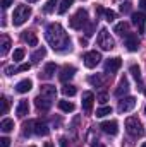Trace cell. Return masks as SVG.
<instances>
[{
  "label": "cell",
  "mask_w": 146,
  "mask_h": 147,
  "mask_svg": "<svg viewBox=\"0 0 146 147\" xmlns=\"http://www.w3.org/2000/svg\"><path fill=\"white\" fill-rule=\"evenodd\" d=\"M45 38L48 41V45L59 51V53H65L71 51V38L67 36V33L64 31V28L59 22H52L46 26L45 29Z\"/></svg>",
  "instance_id": "cell-1"
},
{
  "label": "cell",
  "mask_w": 146,
  "mask_h": 147,
  "mask_svg": "<svg viewBox=\"0 0 146 147\" xmlns=\"http://www.w3.org/2000/svg\"><path fill=\"white\" fill-rule=\"evenodd\" d=\"M29 16H31V9H29L28 5H17V7L14 9V16H12V22H14V26H21V24H24V22L29 19Z\"/></svg>",
  "instance_id": "cell-2"
},
{
  "label": "cell",
  "mask_w": 146,
  "mask_h": 147,
  "mask_svg": "<svg viewBox=\"0 0 146 147\" xmlns=\"http://www.w3.org/2000/svg\"><path fill=\"white\" fill-rule=\"evenodd\" d=\"M126 130H127V134H129L131 137H141V135L145 134L143 125H141V121H139L136 116H129V118L126 120Z\"/></svg>",
  "instance_id": "cell-3"
},
{
  "label": "cell",
  "mask_w": 146,
  "mask_h": 147,
  "mask_svg": "<svg viewBox=\"0 0 146 147\" xmlns=\"http://www.w3.org/2000/svg\"><path fill=\"white\" fill-rule=\"evenodd\" d=\"M88 24V10L86 9H79L72 17L69 19V26L72 29H83Z\"/></svg>",
  "instance_id": "cell-4"
},
{
  "label": "cell",
  "mask_w": 146,
  "mask_h": 147,
  "mask_svg": "<svg viewBox=\"0 0 146 147\" xmlns=\"http://www.w3.org/2000/svg\"><path fill=\"white\" fill-rule=\"evenodd\" d=\"M96 43H98V46H100L102 50H112V48L115 46V41H113V38L110 36V33H108L107 28H102V29H100L98 38H96Z\"/></svg>",
  "instance_id": "cell-5"
},
{
  "label": "cell",
  "mask_w": 146,
  "mask_h": 147,
  "mask_svg": "<svg viewBox=\"0 0 146 147\" xmlns=\"http://www.w3.org/2000/svg\"><path fill=\"white\" fill-rule=\"evenodd\" d=\"M83 60H84V65H86L88 69H95V67L100 63L102 55H100L98 51H88V53L83 57Z\"/></svg>",
  "instance_id": "cell-6"
},
{
  "label": "cell",
  "mask_w": 146,
  "mask_h": 147,
  "mask_svg": "<svg viewBox=\"0 0 146 147\" xmlns=\"http://www.w3.org/2000/svg\"><path fill=\"white\" fill-rule=\"evenodd\" d=\"M136 106V98L129 96V98H124L120 103H119V111L120 113H127V111H132Z\"/></svg>",
  "instance_id": "cell-7"
},
{
  "label": "cell",
  "mask_w": 146,
  "mask_h": 147,
  "mask_svg": "<svg viewBox=\"0 0 146 147\" xmlns=\"http://www.w3.org/2000/svg\"><path fill=\"white\" fill-rule=\"evenodd\" d=\"M100 128L107 134V135H117L119 134V123L115 120H110V121H103L100 125Z\"/></svg>",
  "instance_id": "cell-8"
},
{
  "label": "cell",
  "mask_w": 146,
  "mask_h": 147,
  "mask_svg": "<svg viewBox=\"0 0 146 147\" xmlns=\"http://www.w3.org/2000/svg\"><path fill=\"white\" fill-rule=\"evenodd\" d=\"M93 103H95V96H93V92H89V91H86V92H83V110L84 113H91L93 110Z\"/></svg>",
  "instance_id": "cell-9"
},
{
  "label": "cell",
  "mask_w": 146,
  "mask_h": 147,
  "mask_svg": "<svg viewBox=\"0 0 146 147\" xmlns=\"http://www.w3.org/2000/svg\"><path fill=\"white\" fill-rule=\"evenodd\" d=\"M131 17H132V24L138 26L139 33H145V24H146V14L145 12H134Z\"/></svg>",
  "instance_id": "cell-10"
},
{
  "label": "cell",
  "mask_w": 146,
  "mask_h": 147,
  "mask_svg": "<svg viewBox=\"0 0 146 147\" xmlns=\"http://www.w3.org/2000/svg\"><path fill=\"white\" fill-rule=\"evenodd\" d=\"M126 46H127L129 51H138V48H139V38H138V34L129 33L126 36Z\"/></svg>",
  "instance_id": "cell-11"
},
{
  "label": "cell",
  "mask_w": 146,
  "mask_h": 147,
  "mask_svg": "<svg viewBox=\"0 0 146 147\" xmlns=\"http://www.w3.org/2000/svg\"><path fill=\"white\" fill-rule=\"evenodd\" d=\"M120 65H122V60L119 58V57H115V58H108L107 62H105V70L110 74L117 72L119 69H120Z\"/></svg>",
  "instance_id": "cell-12"
},
{
  "label": "cell",
  "mask_w": 146,
  "mask_h": 147,
  "mask_svg": "<svg viewBox=\"0 0 146 147\" xmlns=\"http://www.w3.org/2000/svg\"><path fill=\"white\" fill-rule=\"evenodd\" d=\"M35 103H36V108H38L40 111H48L50 108H52V103H53V101L40 94L36 99H35Z\"/></svg>",
  "instance_id": "cell-13"
},
{
  "label": "cell",
  "mask_w": 146,
  "mask_h": 147,
  "mask_svg": "<svg viewBox=\"0 0 146 147\" xmlns=\"http://www.w3.org/2000/svg\"><path fill=\"white\" fill-rule=\"evenodd\" d=\"M40 94H41V96H45V98H48V99H52V101H55V98H57V89H55V86L45 84V86H41Z\"/></svg>",
  "instance_id": "cell-14"
},
{
  "label": "cell",
  "mask_w": 146,
  "mask_h": 147,
  "mask_svg": "<svg viewBox=\"0 0 146 147\" xmlns=\"http://www.w3.org/2000/svg\"><path fill=\"white\" fill-rule=\"evenodd\" d=\"M127 92H129V80H127V77H122L120 82H119V87L115 89V96L117 98H122Z\"/></svg>",
  "instance_id": "cell-15"
},
{
  "label": "cell",
  "mask_w": 146,
  "mask_h": 147,
  "mask_svg": "<svg viewBox=\"0 0 146 147\" xmlns=\"http://www.w3.org/2000/svg\"><path fill=\"white\" fill-rule=\"evenodd\" d=\"M74 74H76V67H72V65H65L62 70H60V80L62 82H67V80H71L74 77Z\"/></svg>",
  "instance_id": "cell-16"
},
{
  "label": "cell",
  "mask_w": 146,
  "mask_h": 147,
  "mask_svg": "<svg viewBox=\"0 0 146 147\" xmlns=\"http://www.w3.org/2000/svg\"><path fill=\"white\" fill-rule=\"evenodd\" d=\"M55 72H57V65L53 62H50V63L45 65V69H43V72L40 74V77L41 79H52L55 75Z\"/></svg>",
  "instance_id": "cell-17"
},
{
  "label": "cell",
  "mask_w": 146,
  "mask_h": 147,
  "mask_svg": "<svg viewBox=\"0 0 146 147\" xmlns=\"http://www.w3.org/2000/svg\"><path fill=\"white\" fill-rule=\"evenodd\" d=\"M31 87H33V82H31L29 79H24V80H21V82H17V84H16V91H17V92H21V94L29 92V91H31Z\"/></svg>",
  "instance_id": "cell-18"
},
{
  "label": "cell",
  "mask_w": 146,
  "mask_h": 147,
  "mask_svg": "<svg viewBox=\"0 0 146 147\" xmlns=\"http://www.w3.org/2000/svg\"><path fill=\"white\" fill-rule=\"evenodd\" d=\"M28 111H29V105H28V101H26V99H21L19 105H17V108H16V115L23 118V116L28 115Z\"/></svg>",
  "instance_id": "cell-19"
},
{
  "label": "cell",
  "mask_w": 146,
  "mask_h": 147,
  "mask_svg": "<svg viewBox=\"0 0 146 147\" xmlns=\"http://www.w3.org/2000/svg\"><path fill=\"white\" fill-rule=\"evenodd\" d=\"M48 125L45 123V121H35V134L36 135H41V137H45V135H48Z\"/></svg>",
  "instance_id": "cell-20"
},
{
  "label": "cell",
  "mask_w": 146,
  "mask_h": 147,
  "mask_svg": "<svg viewBox=\"0 0 146 147\" xmlns=\"http://www.w3.org/2000/svg\"><path fill=\"white\" fill-rule=\"evenodd\" d=\"M113 31H115L117 34H120V36H127V34H129V33H127V31H129V24L122 21V22L115 24V29H113Z\"/></svg>",
  "instance_id": "cell-21"
},
{
  "label": "cell",
  "mask_w": 146,
  "mask_h": 147,
  "mask_svg": "<svg viewBox=\"0 0 146 147\" xmlns=\"http://www.w3.org/2000/svg\"><path fill=\"white\" fill-rule=\"evenodd\" d=\"M0 130H2V132H5V134L12 132V130H14V120H10V118L2 120V123H0Z\"/></svg>",
  "instance_id": "cell-22"
},
{
  "label": "cell",
  "mask_w": 146,
  "mask_h": 147,
  "mask_svg": "<svg viewBox=\"0 0 146 147\" xmlns=\"http://www.w3.org/2000/svg\"><path fill=\"white\" fill-rule=\"evenodd\" d=\"M23 39L29 45V46H36L38 45V38H36V34L35 33H31V31H26L24 34H23Z\"/></svg>",
  "instance_id": "cell-23"
},
{
  "label": "cell",
  "mask_w": 146,
  "mask_h": 147,
  "mask_svg": "<svg viewBox=\"0 0 146 147\" xmlns=\"http://www.w3.org/2000/svg\"><path fill=\"white\" fill-rule=\"evenodd\" d=\"M2 48H0V55H7V51H9V48H10V38L7 36V34H3L2 36V45H0Z\"/></svg>",
  "instance_id": "cell-24"
},
{
  "label": "cell",
  "mask_w": 146,
  "mask_h": 147,
  "mask_svg": "<svg viewBox=\"0 0 146 147\" xmlns=\"http://www.w3.org/2000/svg\"><path fill=\"white\" fill-rule=\"evenodd\" d=\"M23 128H24V130H23V135H24V137H29L31 132H35V121H33V120L26 121V123L23 125Z\"/></svg>",
  "instance_id": "cell-25"
},
{
  "label": "cell",
  "mask_w": 146,
  "mask_h": 147,
  "mask_svg": "<svg viewBox=\"0 0 146 147\" xmlns=\"http://www.w3.org/2000/svg\"><path fill=\"white\" fill-rule=\"evenodd\" d=\"M45 55H46V50H45V48L41 46V48H38L36 51H35V53L31 55V60H33V62L36 63V62H40L41 58H45Z\"/></svg>",
  "instance_id": "cell-26"
},
{
  "label": "cell",
  "mask_w": 146,
  "mask_h": 147,
  "mask_svg": "<svg viewBox=\"0 0 146 147\" xmlns=\"http://www.w3.org/2000/svg\"><path fill=\"white\" fill-rule=\"evenodd\" d=\"M59 108H60L62 111H65V113H72L74 105L71 103V101H65V99H64V101H59Z\"/></svg>",
  "instance_id": "cell-27"
},
{
  "label": "cell",
  "mask_w": 146,
  "mask_h": 147,
  "mask_svg": "<svg viewBox=\"0 0 146 147\" xmlns=\"http://www.w3.org/2000/svg\"><path fill=\"white\" fill-rule=\"evenodd\" d=\"M62 92H64V96H74L76 92H77V89H76V86H72V84H65L64 87H62Z\"/></svg>",
  "instance_id": "cell-28"
},
{
  "label": "cell",
  "mask_w": 146,
  "mask_h": 147,
  "mask_svg": "<svg viewBox=\"0 0 146 147\" xmlns=\"http://www.w3.org/2000/svg\"><path fill=\"white\" fill-rule=\"evenodd\" d=\"M72 3H74V0H62V2H60V7H59V14H65L67 9H69Z\"/></svg>",
  "instance_id": "cell-29"
},
{
  "label": "cell",
  "mask_w": 146,
  "mask_h": 147,
  "mask_svg": "<svg viewBox=\"0 0 146 147\" xmlns=\"http://www.w3.org/2000/svg\"><path fill=\"white\" fill-rule=\"evenodd\" d=\"M55 5H57V0H48V2L45 3V7H43V12H45V14H52L53 9H55Z\"/></svg>",
  "instance_id": "cell-30"
},
{
  "label": "cell",
  "mask_w": 146,
  "mask_h": 147,
  "mask_svg": "<svg viewBox=\"0 0 146 147\" xmlns=\"http://www.w3.org/2000/svg\"><path fill=\"white\" fill-rule=\"evenodd\" d=\"M131 74L134 75V79H136V82H141V69L138 67V65H131Z\"/></svg>",
  "instance_id": "cell-31"
},
{
  "label": "cell",
  "mask_w": 146,
  "mask_h": 147,
  "mask_svg": "<svg viewBox=\"0 0 146 147\" xmlns=\"http://www.w3.org/2000/svg\"><path fill=\"white\" fill-rule=\"evenodd\" d=\"M110 113H112V108H110V106H102V108L96 110V116H98V118H103V116H107Z\"/></svg>",
  "instance_id": "cell-32"
},
{
  "label": "cell",
  "mask_w": 146,
  "mask_h": 147,
  "mask_svg": "<svg viewBox=\"0 0 146 147\" xmlns=\"http://www.w3.org/2000/svg\"><path fill=\"white\" fill-rule=\"evenodd\" d=\"M7 111H9V101H7L5 96H2V98H0V113L5 115Z\"/></svg>",
  "instance_id": "cell-33"
},
{
  "label": "cell",
  "mask_w": 146,
  "mask_h": 147,
  "mask_svg": "<svg viewBox=\"0 0 146 147\" xmlns=\"http://www.w3.org/2000/svg\"><path fill=\"white\" fill-rule=\"evenodd\" d=\"M103 77H100V75H91L89 77V84L91 86H103Z\"/></svg>",
  "instance_id": "cell-34"
},
{
  "label": "cell",
  "mask_w": 146,
  "mask_h": 147,
  "mask_svg": "<svg viewBox=\"0 0 146 147\" xmlns=\"http://www.w3.org/2000/svg\"><path fill=\"white\" fill-rule=\"evenodd\" d=\"M24 55H26V51H24L23 48H17V50L14 51V60H16V62H19V60H23V58H24Z\"/></svg>",
  "instance_id": "cell-35"
},
{
  "label": "cell",
  "mask_w": 146,
  "mask_h": 147,
  "mask_svg": "<svg viewBox=\"0 0 146 147\" xmlns=\"http://www.w3.org/2000/svg\"><path fill=\"white\" fill-rule=\"evenodd\" d=\"M120 12H122V14H129V12H131V2L120 3Z\"/></svg>",
  "instance_id": "cell-36"
},
{
  "label": "cell",
  "mask_w": 146,
  "mask_h": 147,
  "mask_svg": "<svg viewBox=\"0 0 146 147\" xmlns=\"http://www.w3.org/2000/svg\"><path fill=\"white\" fill-rule=\"evenodd\" d=\"M96 99H98V101L103 105V103H107V101H108V94H107V92H98Z\"/></svg>",
  "instance_id": "cell-37"
},
{
  "label": "cell",
  "mask_w": 146,
  "mask_h": 147,
  "mask_svg": "<svg viewBox=\"0 0 146 147\" xmlns=\"http://www.w3.org/2000/svg\"><path fill=\"white\" fill-rule=\"evenodd\" d=\"M103 14H105V19H107L108 22H113V19H115V12H113V10H105Z\"/></svg>",
  "instance_id": "cell-38"
},
{
  "label": "cell",
  "mask_w": 146,
  "mask_h": 147,
  "mask_svg": "<svg viewBox=\"0 0 146 147\" xmlns=\"http://www.w3.org/2000/svg\"><path fill=\"white\" fill-rule=\"evenodd\" d=\"M95 26H96L95 22L88 26V29H86V36H93V33H95Z\"/></svg>",
  "instance_id": "cell-39"
},
{
  "label": "cell",
  "mask_w": 146,
  "mask_h": 147,
  "mask_svg": "<svg viewBox=\"0 0 146 147\" xmlns=\"http://www.w3.org/2000/svg\"><path fill=\"white\" fill-rule=\"evenodd\" d=\"M9 146H10V140L7 137H2L0 139V147H9Z\"/></svg>",
  "instance_id": "cell-40"
},
{
  "label": "cell",
  "mask_w": 146,
  "mask_h": 147,
  "mask_svg": "<svg viewBox=\"0 0 146 147\" xmlns=\"http://www.w3.org/2000/svg\"><path fill=\"white\" fill-rule=\"evenodd\" d=\"M29 69H31V63H23L17 70H19V72H26V70H29Z\"/></svg>",
  "instance_id": "cell-41"
},
{
  "label": "cell",
  "mask_w": 146,
  "mask_h": 147,
  "mask_svg": "<svg viewBox=\"0 0 146 147\" xmlns=\"http://www.w3.org/2000/svg\"><path fill=\"white\" fill-rule=\"evenodd\" d=\"M14 72H16V69H14L12 65H10V67H5V74H7V75H12Z\"/></svg>",
  "instance_id": "cell-42"
},
{
  "label": "cell",
  "mask_w": 146,
  "mask_h": 147,
  "mask_svg": "<svg viewBox=\"0 0 146 147\" xmlns=\"http://www.w3.org/2000/svg\"><path fill=\"white\" fill-rule=\"evenodd\" d=\"M12 2H14V0H2V7H3V9H7Z\"/></svg>",
  "instance_id": "cell-43"
},
{
  "label": "cell",
  "mask_w": 146,
  "mask_h": 147,
  "mask_svg": "<svg viewBox=\"0 0 146 147\" xmlns=\"http://www.w3.org/2000/svg\"><path fill=\"white\" fill-rule=\"evenodd\" d=\"M139 7H141L143 10H146V0H139Z\"/></svg>",
  "instance_id": "cell-44"
},
{
  "label": "cell",
  "mask_w": 146,
  "mask_h": 147,
  "mask_svg": "<svg viewBox=\"0 0 146 147\" xmlns=\"http://www.w3.org/2000/svg\"><path fill=\"white\" fill-rule=\"evenodd\" d=\"M60 147H67V139H60Z\"/></svg>",
  "instance_id": "cell-45"
},
{
  "label": "cell",
  "mask_w": 146,
  "mask_h": 147,
  "mask_svg": "<svg viewBox=\"0 0 146 147\" xmlns=\"http://www.w3.org/2000/svg\"><path fill=\"white\" fill-rule=\"evenodd\" d=\"M79 43H81L83 46H86V45H88V39H86V38H81V39H79Z\"/></svg>",
  "instance_id": "cell-46"
},
{
  "label": "cell",
  "mask_w": 146,
  "mask_h": 147,
  "mask_svg": "<svg viewBox=\"0 0 146 147\" xmlns=\"http://www.w3.org/2000/svg\"><path fill=\"white\" fill-rule=\"evenodd\" d=\"M91 147H105V146H103V144H100V142H98V144H93V146H91Z\"/></svg>",
  "instance_id": "cell-47"
},
{
  "label": "cell",
  "mask_w": 146,
  "mask_h": 147,
  "mask_svg": "<svg viewBox=\"0 0 146 147\" xmlns=\"http://www.w3.org/2000/svg\"><path fill=\"white\" fill-rule=\"evenodd\" d=\"M45 147H53V146H52L50 142H46V144H45Z\"/></svg>",
  "instance_id": "cell-48"
},
{
  "label": "cell",
  "mask_w": 146,
  "mask_h": 147,
  "mask_svg": "<svg viewBox=\"0 0 146 147\" xmlns=\"http://www.w3.org/2000/svg\"><path fill=\"white\" fill-rule=\"evenodd\" d=\"M26 2H29V3H33V2H36V0H26Z\"/></svg>",
  "instance_id": "cell-49"
},
{
  "label": "cell",
  "mask_w": 146,
  "mask_h": 147,
  "mask_svg": "<svg viewBox=\"0 0 146 147\" xmlns=\"http://www.w3.org/2000/svg\"><path fill=\"white\" fill-rule=\"evenodd\" d=\"M141 147H146V142H145V144H143V146H141Z\"/></svg>",
  "instance_id": "cell-50"
},
{
  "label": "cell",
  "mask_w": 146,
  "mask_h": 147,
  "mask_svg": "<svg viewBox=\"0 0 146 147\" xmlns=\"http://www.w3.org/2000/svg\"><path fill=\"white\" fill-rule=\"evenodd\" d=\"M145 115H146V106H145Z\"/></svg>",
  "instance_id": "cell-51"
},
{
  "label": "cell",
  "mask_w": 146,
  "mask_h": 147,
  "mask_svg": "<svg viewBox=\"0 0 146 147\" xmlns=\"http://www.w3.org/2000/svg\"><path fill=\"white\" fill-rule=\"evenodd\" d=\"M31 147H36V146H31Z\"/></svg>",
  "instance_id": "cell-52"
},
{
  "label": "cell",
  "mask_w": 146,
  "mask_h": 147,
  "mask_svg": "<svg viewBox=\"0 0 146 147\" xmlns=\"http://www.w3.org/2000/svg\"><path fill=\"white\" fill-rule=\"evenodd\" d=\"M145 96H146V91H145Z\"/></svg>",
  "instance_id": "cell-53"
}]
</instances>
